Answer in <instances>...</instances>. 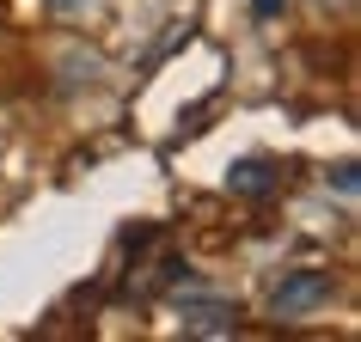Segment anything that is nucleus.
Here are the masks:
<instances>
[{
    "instance_id": "5",
    "label": "nucleus",
    "mask_w": 361,
    "mask_h": 342,
    "mask_svg": "<svg viewBox=\"0 0 361 342\" xmlns=\"http://www.w3.org/2000/svg\"><path fill=\"white\" fill-rule=\"evenodd\" d=\"M282 6H288V0H251V13H257L264 25H276V19H282Z\"/></svg>"
},
{
    "instance_id": "2",
    "label": "nucleus",
    "mask_w": 361,
    "mask_h": 342,
    "mask_svg": "<svg viewBox=\"0 0 361 342\" xmlns=\"http://www.w3.org/2000/svg\"><path fill=\"white\" fill-rule=\"evenodd\" d=\"M178 318L190 336H233L239 330V305L227 300H178Z\"/></svg>"
},
{
    "instance_id": "3",
    "label": "nucleus",
    "mask_w": 361,
    "mask_h": 342,
    "mask_svg": "<svg viewBox=\"0 0 361 342\" xmlns=\"http://www.w3.org/2000/svg\"><path fill=\"white\" fill-rule=\"evenodd\" d=\"M269 184H276V177H269V165H257V159H245V165L233 171V190L239 196H264Z\"/></svg>"
},
{
    "instance_id": "4",
    "label": "nucleus",
    "mask_w": 361,
    "mask_h": 342,
    "mask_svg": "<svg viewBox=\"0 0 361 342\" xmlns=\"http://www.w3.org/2000/svg\"><path fill=\"white\" fill-rule=\"evenodd\" d=\"M104 0H49V13L56 19H86V13H98Z\"/></svg>"
},
{
    "instance_id": "1",
    "label": "nucleus",
    "mask_w": 361,
    "mask_h": 342,
    "mask_svg": "<svg viewBox=\"0 0 361 342\" xmlns=\"http://www.w3.org/2000/svg\"><path fill=\"white\" fill-rule=\"evenodd\" d=\"M331 300V275L324 269H294V275H282V287H276V318H300V312H312V305Z\"/></svg>"
},
{
    "instance_id": "6",
    "label": "nucleus",
    "mask_w": 361,
    "mask_h": 342,
    "mask_svg": "<svg viewBox=\"0 0 361 342\" xmlns=\"http://www.w3.org/2000/svg\"><path fill=\"white\" fill-rule=\"evenodd\" d=\"M319 6H343V0H319Z\"/></svg>"
}]
</instances>
